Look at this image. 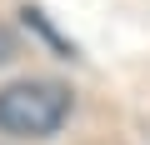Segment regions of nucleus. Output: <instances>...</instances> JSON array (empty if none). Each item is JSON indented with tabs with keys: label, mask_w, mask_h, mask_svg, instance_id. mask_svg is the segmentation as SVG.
I'll use <instances>...</instances> for the list:
<instances>
[{
	"label": "nucleus",
	"mask_w": 150,
	"mask_h": 145,
	"mask_svg": "<svg viewBox=\"0 0 150 145\" xmlns=\"http://www.w3.org/2000/svg\"><path fill=\"white\" fill-rule=\"evenodd\" d=\"M65 115H70V90L55 80H20L0 90V130L10 135H25V140L55 135Z\"/></svg>",
	"instance_id": "f257e3e1"
},
{
	"label": "nucleus",
	"mask_w": 150,
	"mask_h": 145,
	"mask_svg": "<svg viewBox=\"0 0 150 145\" xmlns=\"http://www.w3.org/2000/svg\"><path fill=\"white\" fill-rule=\"evenodd\" d=\"M10 55H15V35H10V30H5V25H0V65H5V60H10Z\"/></svg>",
	"instance_id": "f03ea898"
}]
</instances>
